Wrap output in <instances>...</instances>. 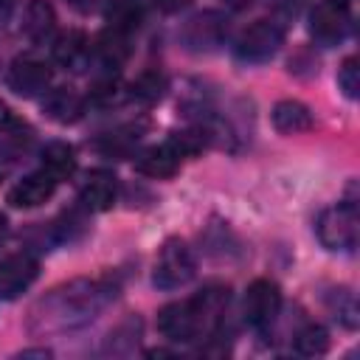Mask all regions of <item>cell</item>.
<instances>
[{
    "label": "cell",
    "instance_id": "cell-1",
    "mask_svg": "<svg viewBox=\"0 0 360 360\" xmlns=\"http://www.w3.org/2000/svg\"><path fill=\"white\" fill-rule=\"evenodd\" d=\"M112 298L115 284L110 278H73L53 287L31 307L28 329L37 335L79 329L98 318V312H104Z\"/></svg>",
    "mask_w": 360,
    "mask_h": 360
},
{
    "label": "cell",
    "instance_id": "cell-2",
    "mask_svg": "<svg viewBox=\"0 0 360 360\" xmlns=\"http://www.w3.org/2000/svg\"><path fill=\"white\" fill-rule=\"evenodd\" d=\"M357 222L360 219H357L354 202H340V205L321 211V217L315 222V233H318L323 248L352 253L357 248V231H360Z\"/></svg>",
    "mask_w": 360,
    "mask_h": 360
},
{
    "label": "cell",
    "instance_id": "cell-3",
    "mask_svg": "<svg viewBox=\"0 0 360 360\" xmlns=\"http://www.w3.org/2000/svg\"><path fill=\"white\" fill-rule=\"evenodd\" d=\"M197 273V262L191 248L183 239H169L163 242L158 259H155V273L152 281L158 290H177L183 284H188Z\"/></svg>",
    "mask_w": 360,
    "mask_h": 360
},
{
    "label": "cell",
    "instance_id": "cell-4",
    "mask_svg": "<svg viewBox=\"0 0 360 360\" xmlns=\"http://www.w3.org/2000/svg\"><path fill=\"white\" fill-rule=\"evenodd\" d=\"M284 45V31L278 22L273 20H256L253 25H248L236 45H233V53L236 59L248 62V65H259V62H267L278 53V48Z\"/></svg>",
    "mask_w": 360,
    "mask_h": 360
},
{
    "label": "cell",
    "instance_id": "cell-5",
    "mask_svg": "<svg viewBox=\"0 0 360 360\" xmlns=\"http://www.w3.org/2000/svg\"><path fill=\"white\" fill-rule=\"evenodd\" d=\"M228 39V20L219 11H200L180 28V42L191 53H211Z\"/></svg>",
    "mask_w": 360,
    "mask_h": 360
},
{
    "label": "cell",
    "instance_id": "cell-6",
    "mask_svg": "<svg viewBox=\"0 0 360 360\" xmlns=\"http://www.w3.org/2000/svg\"><path fill=\"white\" fill-rule=\"evenodd\" d=\"M281 309V290L276 281L270 278H256L248 290H245V301H242V315L245 323L256 332H264L267 326H273V321L278 318Z\"/></svg>",
    "mask_w": 360,
    "mask_h": 360
},
{
    "label": "cell",
    "instance_id": "cell-7",
    "mask_svg": "<svg viewBox=\"0 0 360 360\" xmlns=\"http://www.w3.org/2000/svg\"><path fill=\"white\" fill-rule=\"evenodd\" d=\"M158 329H160V335L169 338L172 343H188V340L205 335L202 318H200V309H197L194 298L166 304V307L158 312Z\"/></svg>",
    "mask_w": 360,
    "mask_h": 360
},
{
    "label": "cell",
    "instance_id": "cell-8",
    "mask_svg": "<svg viewBox=\"0 0 360 360\" xmlns=\"http://www.w3.org/2000/svg\"><path fill=\"white\" fill-rule=\"evenodd\" d=\"M352 28V14L349 6L340 0H323L315 6L309 17V34L318 45H338L349 37Z\"/></svg>",
    "mask_w": 360,
    "mask_h": 360
},
{
    "label": "cell",
    "instance_id": "cell-9",
    "mask_svg": "<svg viewBox=\"0 0 360 360\" xmlns=\"http://www.w3.org/2000/svg\"><path fill=\"white\" fill-rule=\"evenodd\" d=\"M51 68L42 62V59H37V56H17L14 62H11V68H8V76H6V84L17 93V96H22V98H34V96H42V93H48V87H51Z\"/></svg>",
    "mask_w": 360,
    "mask_h": 360
},
{
    "label": "cell",
    "instance_id": "cell-10",
    "mask_svg": "<svg viewBox=\"0 0 360 360\" xmlns=\"http://www.w3.org/2000/svg\"><path fill=\"white\" fill-rule=\"evenodd\" d=\"M39 276V262L20 250V253H8L6 259H0V298L11 301L17 295H22L34 278Z\"/></svg>",
    "mask_w": 360,
    "mask_h": 360
},
{
    "label": "cell",
    "instance_id": "cell-11",
    "mask_svg": "<svg viewBox=\"0 0 360 360\" xmlns=\"http://www.w3.org/2000/svg\"><path fill=\"white\" fill-rule=\"evenodd\" d=\"M118 200V180L107 169H93L79 186V202L84 211H110Z\"/></svg>",
    "mask_w": 360,
    "mask_h": 360
},
{
    "label": "cell",
    "instance_id": "cell-12",
    "mask_svg": "<svg viewBox=\"0 0 360 360\" xmlns=\"http://www.w3.org/2000/svg\"><path fill=\"white\" fill-rule=\"evenodd\" d=\"M53 191H56V180H53L45 169H39V172H31V174H25L22 180H17V183L8 188L6 200H8V205H14V208H37V205L48 202V200L53 197Z\"/></svg>",
    "mask_w": 360,
    "mask_h": 360
},
{
    "label": "cell",
    "instance_id": "cell-13",
    "mask_svg": "<svg viewBox=\"0 0 360 360\" xmlns=\"http://www.w3.org/2000/svg\"><path fill=\"white\" fill-rule=\"evenodd\" d=\"M180 149L166 141V143H155L146 146L143 152L135 155V172H141L143 177H155V180H166L172 174H177L180 169Z\"/></svg>",
    "mask_w": 360,
    "mask_h": 360
},
{
    "label": "cell",
    "instance_id": "cell-14",
    "mask_svg": "<svg viewBox=\"0 0 360 360\" xmlns=\"http://www.w3.org/2000/svg\"><path fill=\"white\" fill-rule=\"evenodd\" d=\"M42 110L56 124H76L84 115V98L79 93L68 90V87H56V90H48L45 93Z\"/></svg>",
    "mask_w": 360,
    "mask_h": 360
},
{
    "label": "cell",
    "instance_id": "cell-15",
    "mask_svg": "<svg viewBox=\"0 0 360 360\" xmlns=\"http://www.w3.org/2000/svg\"><path fill=\"white\" fill-rule=\"evenodd\" d=\"M51 53H53V62L56 65L70 68V70H79L87 62V56H90V42H87V37L82 31L70 28V31H62L53 39Z\"/></svg>",
    "mask_w": 360,
    "mask_h": 360
},
{
    "label": "cell",
    "instance_id": "cell-16",
    "mask_svg": "<svg viewBox=\"0 0 360 360\" xmlns=\"http://www.w3.org/2000/svg\"><path fill=\"white\" fill-rule=\"evenodd\" d=\"M129 34H121V31H112V28H104L96 42L90 45V53L104 65V68H121L127 59H129Z\"/></svg>",
    "mask_w": 360,
    "mask_h": 360
},
{
    "label": "cell",
    "instance_id": "cell-17",
    "mask_svg": "<svg viewBox=\"0 0 360 360\" xmlns=\"http://www.w3.org/2000/svg\"><path fill=\"white\" fill-rule=\"evenodd\" d=\"M312 112L304 101L295 98H284L273 107V127L281 135H298V132H309L312 129Z\"/></svg>",
    "mask_w": 360,
    "mask_h": 360
},
{
    "label": "cell",
    "instance_id": "cell-18",
    "mask_svg": "<svg viewBox=\"0 0 360 360\" xmlns=\"http://www.w3.org/2000/svg\"><path fill=\"white\" fill-rule=\"evenodd\" d=\"M56 28V14L48 0H28L22 11V34L31 42H48Z\"/></svg>",
    "mask_w": 360,
    "mask_h": 360
},
{
    "label": "cell",
    "instance_id": "cell-19",
    "mask_svg": "<svg viewBox=\"0 0 360 360\" xmlns=\"http://www.w3.org/2000/svg\"><path fill=\"white\" fill-rule=\"evenodd\" d=\"M42 169H45L56 183L73 177V172H76V152H73V146L65 143V141H51V143H45V149H42Z\"/></svg>",
    "mask_w": 360,
    "mask_h": 360
},
{
    "label": "cell",
    "instance_id": "cell-20",
    "mask_svg": "<svg viewBox=\"0 0 360 360\" xmlns=\"http://www.w3.org/2000/svg\"><path fill=\"white\" fill-rule=\"evenodd\" d=\"M104 20L107 28L132 34L141 25V6L135 0H104Z\"/></svg>",
    "mask_w": 360,
    "mask_h": 360
},
{
    "label": "cell",
    "instance_id": "cell-21",
    "mask_svg": "<svg viewBox=\"0 0 360 360\" xmlns=\"http://www.w3.org/2000/svg\"><path fill=\"white\" fill-rule=\"evenodd\" d=\"M326 307H329L332 318H335L340 326L357 329V323H360V307H357V298H354V292H352L349 287L332 290V292L326 295Z\"/></svg>",
    "mask_w": 360,
    "mask_h": 360
},
{
    "label": "cell",
    "instance_id": "cell-22",
    "mask_svg": "<svg viewBox=\"0 0 360 360\" xmlns=\"http://www.w3.org/2000/svg\"><path fill=\"white\" fill-rule=\"evenodd\" d=\"M138 141H141V127H121L115 132L101 135V141L96 143V149L101 155H115L118 158V155H129Z\"/></svg>",
    "mask_w": 360,
    "mask_h": 360
},
{
    "label": "cell",
    "instance_id": "cell-23",
    "mask_svg": "<svg viewBox=\"0 0 360 360\" xmlns=\"http://www.w3.org/2000/svg\"><path fill=\"white\" fill-rule=\"evenodd\" d=\"M163 90H166V79L160 76V73H152V70H146V73H141L132 84H129V90H127V96L132 98V101H141V104H152V101H158L160 96H163Z\"/></svg>",
    "mask_w": 360,
    "mask_h": 360
},
{
    "label": "cell",
    "instance_id": "cell-24",
    "mask_svg": "<svg viewBox=\"0 0 360 360\" xmlns=\"http://www.w3.org/2000/svg\"><path fill=\"white\" fill-rule=\"evenodd\" d=\"M329 349V332L321 323H307L298 335H295V352L304 357H318Z\"/></svg>",
    "mask_w": 360,
    "mask_h": 360
},
{
    "label": "cell",
    "instance_id": "cell-25",
    "mask_svg": "<svg viewBox=\"0 0 360 360\" xmlns=\"http://www.w3.org/2000/svg\"><path fill=\"white\" fill-rule=\"evenodd\" d=\"M338 87L343 90L346 98H357L360 96V65L354 56L343 59V65L338 68Z\"/></svg>",
    "mask_w": 360,
    "mask_h": 360
},
{
    "label": "cell",
    "instance_id": "cell-26",
    "mask_svg": "<svg viewBox=\"0 0 360 360\" xmlns=\"http://www.w3.org/2000/svg\"><path fill=\"white\" fill-rule=\"evenodd\" d=\"M65 3H68L73 11H79V14H90V11H96L104 0H65Z\"/></svg>",
    "mask_w": 360,
    "mask_h": 360
},
{
    "label": "cell",
    "instance_id": "cell-27",
    "mask_svg": "<svg viewBox=\"0 0 360 360\" xmlns=\"http://www.w3.org/2000/svg\"><path fill=\"white\" fill-rule=\"evenodd\" d=\"M11 127H17V118H14L11 107L0 98V129H11Z\"/></svg>",
    "mask_w": 360,
    "mask_h": 360
},
{
    "label": "cell",
    "instance_id": "cell-28",
    "mask_svg": "<svg viewBox=\"0 0 360 360\" xmlns=\"http://www.w3.org/2000/svg\"><path fill=\"white\" fill-rule=\"evenodd\" d=\"M188 3H191V0H158V8L166 11V14H177V11H183Z\"/></svg>",
    "mask_w": 360,
    "mask_h": 360
},
{
    "label": "cell",
    "instance_id": "cell-29",
    "mask_svg": "<svg viewBox=\"0 0 360 360\" xmlns=\"http://www.w3.org/2000/svg\"><path fill=\"white\" fill-rule=\"evenodd\" d=\"M256 0H225V6H231V8H236V11H242V8H248V6H253Z\"/></svg>",
    "mask_w": 360,
    "mask_h": 360
},
{
    "label": "cell",
    "instance_id": "cell-30",
    "mask_svg": "<svg viewBox=\"0 0 360 360\" xmlns=\"http://www.w3.org/2000/svg\"><path fill=\"white\" fill-rule=\"evenodd\" d=\"M14 6H17V0H0V17H8Z\"/></svg>",
    "mask_w": 360,
    "mask_h": 360
},
{
    "label": "cell",
    "instance_id": "cell-31",
    "mask_svg": "<svg viewBox=\"0 0 360 360\" xmlns=\"http://www.w3.org/2000/svg\"><path fill=\"white\" fill-rule=\"evenodd\" d=\"M8 166H11V160H8V155H6V149L0 146V177L8 172Z\"/></svg>",
    "mask_w": 360,
    "mask_h": 360
},
{
    "label": "cell",
    "instance_id": "cell-32",
    "mask_svg": "<svg viewBox=\"0 0 360 360\" xmlns=\"http://www.w3.org/2000/svg\"><path fill=\"white\" fill-rule=\"evenodd\" d=\"M6 236H8V219H6V214H0V245L6 242Z\"/></svg>",
    "mask_w": 360,
    "mask_h": 360
},
{
    "label": "cell",
    "instance_id": "cell-33",
    "mask_svg": "<svg viewBox=\"0 0 360 360\" xmlns=\"http://www.w3.org/2000/svg\"><path fill=\"white\" fill-rule=\"evenodd\" d=\"M340 3H346V0H340Z\"/></svg>",
    "mask_w": 360,
    "mask_h": 360
}]
</instances>
